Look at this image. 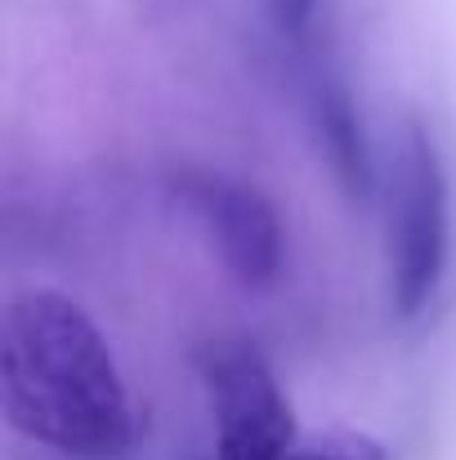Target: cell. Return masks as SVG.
<instances>
[{
  "instance_id": "6da1fadb",
  "label": "cell",
  "mask_w": 456,
  "mask_h": 460,
  "mask_svg": "<svg viewBox=\"0 0 456 460\" xmlns=\"http://www.w3.org/2000/svg\"><path fill=\"white\" fill-rule=\"evenodd\" d=\"M4 420L63 456L112 460L135 438V411L99 322L63 291H18L0 313Z\"/></svg>"
},
{
  "instance_id": "7a4b0ae2",
  "label": "cell",
  "mask_w": 456,
  "mask_h": 460,
  "mask_svg": "<svg viewBox=\"0 0 456 460\" xmlns=\"http://www.w3.org/2000/svg\"><path fill=\"white\" fill-rule=\"evenodd\" d=\"M452 246L448 174L434 139L407 121L389 183V296L398 317H416L443 287Z\"/></svg>"
},
{
  "instance_id": "3957f363",
  "label": "cell",
  "mask_w": 456,
  "mask_h": 460,
  "mask_svg": "<svg viewBox=\"0 0 456 460\" xmlns=\"http://www.w3.org/2000/svg\"><path fill=\"white\" fill-rule=\"evenodd\" d=\"M201 367L215 402V460H291L296 416L264 358L246 344H215Z\"/></svg>"
},
{
  "instance_id": "277c9868",
  "label": "cell",
  "mask_w": 456,
  "mask_h": 460,
  "mask_svg": "<svg viewBox=\"0 0 456 460\" xmlns=\"http://www.w3.org/2000/svg\"><path fill=\"white\" fill-rule=\"evenodd\" d=\"M179 192L192 206V215L201 219V228L210 233L224 269L242 287L264 291L278 282L282 255H287L282 219L255 183H242V179H228L215 170H188L179 179Z\"/></svg>"
},
{
  "instance_id": "5b68a950",
  "label": "cell",
  "mask_w": 456,
  "mask_h": 460,
  "mask_svg": "<svg viewBox=\"0 0 456 460\" xmlns=\"http://www.w3.org/2000/svg\"><path fill=\"white\" fill-rule=\"evenodd\" d=\"M291 460H389V452L367 434H326L313 443H296Z\"/></svg>"
},
{
  "instance_id": "8992f818",
  "label": "cell",
  "mask_w": 456,
  "mask_h": 460,
  "mask_svg": "<svg viewBox=\"0 0 456 460\" xmlns=\"http://www.w3.org/2000/svg\"><path fill=\"white\" fill-rule=\"evenodd\" d=\"M317 9H322V0H269V18H273L278 36H282L291 49H308V45H313Z\"/></svg>"
}]
</instances>
